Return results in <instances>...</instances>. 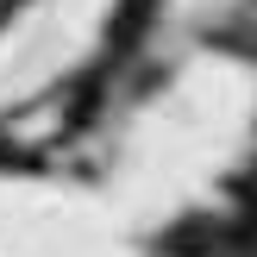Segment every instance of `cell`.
Returning a JSON list of instances; mask_svg holds the SVG:
<instances>
[{"instance_id":"6da1fadb","label":"cell","mask_w":257,"mask_h":257,"mask_svg":"<svg viewBox=\"0 0 257 257\" xmlns=\"http://www.w3.org/2000/svg\"><path fill=\"white\" fill-rule=\"evenodd\" d=\"M138 19H145V0H125V7H119V25H113V44H132V38H138Z\"/></svg>"}]
</instances>
